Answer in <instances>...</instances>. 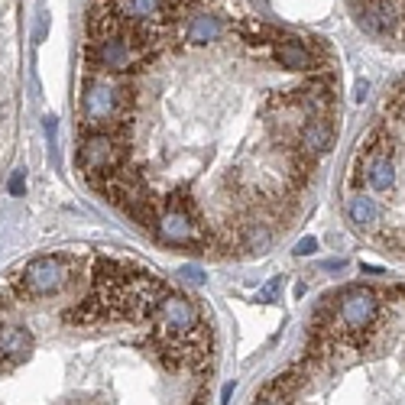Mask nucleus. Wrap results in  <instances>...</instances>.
Returning a JSON list of instances; mask_svg holds the SVG:
<instances>
[{
  "mask_svg": "<svg viewBox=\"0 0 405 405\" xmlns=\"http://www.w3.org/2000/svg\"><path fill=\"white\" fill-rule=\"evenodd\" d=\"M340 65L253 0H91L78 172L156 244L266 253L334 150Z\"/></svg>",
  "mask_w": 405,
  "mask_h": 405,
  "instance_id": "1",
  "label": "nucleus"
},
{
  "mask_svg": "<svg viewBox=\"0 0 405 405\" xmlns=\"http://www.w3.org/2000/svg\"><path fill=\"white\" fill-rule=\"evenodd\" d=\"M201 302L113 253H42L0 283V405H211Z\"/></svg>",
  "mask_w": 405,
  "mask_h": 405,
  "instance_id": "2",
  "label": "nucleus"
},
{
  "mask_svg": "<svg viewBox=\"0 0 405 405\" xmlns=\"http://www.w3.org/2000/svg\"><path fill=\"white\" fill-rule=\"evenodd\" d=\"M250 405H405V285L324 295L302 347Z\"/></svg>",
  "mask_w": 405,
  "mask_h": 405,
  "instance_id": "3",
  "label": "nucleus"
},
{
  "mask_svg": "<svg viewBox=\"0 0 405 405\" xmlns=\"http://www.w3.org/2000/svg\"><path fill=\"white\" fill-rule=\"evenodd\" d=\"M340 205L367 244L405 260V75L383 95L354 143Z\"/></svg>",
  "mask_w": 405,
  "mask_h": 405,
  "instance_id": "4",
  "label": "nucleus"
},
{
  "mask_svg": "<svg viewBox=\"0 0 405 405\" xmlns=\"http://www.w3.org/2000/svg\"><path fill=\"white\" fill-rule=\"evenodd\" d=\"M354 10L376 36L405 42V0H354Z\"/></svg>",
  "mask_w": 405,
  "mask_h": 405,
  "instance_id": "5",
  "label": "nucleus"
},
{
  "mask_svg": "<svg viewBox=\"0 0 405 405\" xmlns=\"http://www.w3.org/2000/svg\"><path fill=\"white\" fill-rule=\"evenodd\" d=\"M10 191H13V195H23V191H26V179H23V172H17V175L10 179Z\"/></svg>",
  "mask_w": 405,
  "mask_h": 405,
  "instance_id": "6",
  "label": "nucleus"
}]
</instances>
